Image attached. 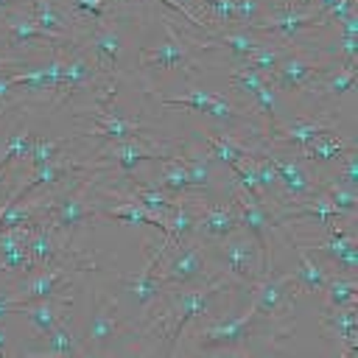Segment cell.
I'll return each instance as SVG.
<instances>
[{
	"mask_svg": "<svg viewBox=\"0 0 358 358\" xmlns=\"http://www.w3.org/2000/svg\"><path fill=\"white\" fill-rule=\"evenodd\" d=\"M235 229H241V218H238L235 204H229V207H215V204H210L201 215H196V235L221 241V238L232 235Z\"/></svg>",
	"mask_w": 358,
	"mask_h": 358,
	"instance_id": "24",
	"label": "cell"
},
{
	"mask_svg": "<svg viewBox=\"0 0 358 358\" xmlns=\"http://www.w3.org/2000/svg\"><path fill=\"white\" fill-rule=\"evenodd\" d=\"M229 171H232V179L238 182V187L241 190H246L249 196H255V199H260L263 201V187H260V182H257V173H255V165H252V157H243V159H238V162H232L229 165Z\"/></svg>",
	"mask_w": 358,
	"mask_h": 358,
	"instance_id": "40",
	"label": "cell"
},
{
	"mask_svg": "<svg viewBox=\"0 0 358 358\" xmlns=\"http://www.w3.org/2000/svg\"><path fill=\"white\" fill-rule=\"evenodd\" d=\"M324 70L327 64L322 62H310L305 56H282L280 64L271 70L268 84L274 87V92H296V90L310 87Z\"/></svg>",
	"mask_w": 358,
	"mask_h": 358,
	"instance_id": "12",
	"label": "cell"
},
{
	"mask_svg": "<svg viewBox=\"0 0 358 358\" xmlns=\"http://www.w3.org/2000/svg\"><path fill=\"white\" fill-rule=\"evenodd\" d=\"M294 299H296V285L291 280V271L280 274V277L263 274L255 282V302L249 308L260 316H277L280 319V316H288Z\"/></svg>",
	"mask_w": 358,
	"mask_h": 358,
	"instance_id": "9",
	"label": "cell"
},
{
	"mask_svg": "<svg viewBox=\"0 0 358 358\" xmlns=\"http://www.w3.org/2000/svg\"><path fill=\"white\" fill-rule=\"evenodd\" d=\"M28 62L25 59H3L0 56V76H11L14 70H25Z\"/></svg>",
	"mask_w": 358,
	"mask_h": 358,
	"instance_id": "51",
	"label": "cell"
},
{
	"mask_svg": "<svg viewBox=\"0 0 358 358\" xmlns=\"http://www.w3.org/2000/svg\"><path fill=\"white\" fill-rule=\"evenodd\" d=\"M14 3H20V0H0V8H11Z\"/></svg>",
	"mask_w": 358,
	"mask_h": 358,
	"instance_id": "56",
	"label": "cell"
},
{
	"mask_svg": "<svg viewBox=\"0 0 358 358\" xmlns=\"http://www.w3.org/2000/svg\"><path fill=\"white\" fill-rule=\"evenodd\" d=\"M232 204L238 210V218H241V229H246L257 246H260V260H263V271L268 274L271 271V249H268V229H271V215L266 213L263 201L249 196L246 190H238L232 196Z\"/></svg>",
	"mask_w": 358,
	"mask_h": 358,
	"instance_id": "8",
	"label": "cell"
},
{
	"mask_svg": "<svg viewBox=\"0 0 358 358\" xmlns=\"http://www.w3.org/2000/svg\"><path fill=\"white\" fill-rule=\"evenodd\" d=\"M165 25H168V42L165 45H157V48H143L140 50V64L145 70H168V67L196 70V64L190 59V48L176 36L173 22H165Z\"/></svg>",
	"mask_w": 358,
	"mask_h": 358,
	"instance_id": "15",
	"label": "cell"
},
{
	"mask_svg": "<svg viewBox=\"0 0 358 358\" xmlns=\"http://www.w3.org/2000/svg\"><path fill=\"white\" fill-rule=\"evenodd\" d=\"M25 249H28V257H31V263L39 268H48V266H53L56 260H59V255H62V249H59V243H56V232L42 221L39 227H34V229H28V238H25Z\"/></svg>",
	"mask_w": 358,
	"mask_h": 358,
	"instance_id": "26",
	"label": "cell"
},
{
	"mask_svg": "<svg viewBox=\"0 0 358 358\" xmlns=\"http://www.w3.org/2000/svg\"><path fill=\"white\" fill-rule=\"evenodd\" d=\"M73 308V296H59V299H34V302H22L20 305V313L28 319V324L45 336L48 330H53L59 322L67 319Z\"/></svg>",
	"mask_w": 358,
	"mask_h": 358,
	"instance_id": "16",
	"label": "cell"
},
{
	"mask_svg": "<svg viewBox=\"0 0 358 358\" xmlns=\"http://www.w3.org/2000/svg\"><path fill=\"white\" fill-rule=\"evenodd\" d=\"M126 199H131V201H137L140 207H145L148 213H157V215H165V218L176 210V199H171L168 193H162V190L154 187V185H134Z\"/></svg>",
	"mask_w": 358,
	"mask_h": 358,
	"instance_id": "35",
	"label": "cell"
},
{
	"mask_svg": "<svg viewBox=\"0 0 358 358\" xmlns=\"http://www.w3.org/2000/svg\"><path fill=\"white\" fill-rule=\"evenodd\" d=\"M109 157L117 162V168L123 171V173H131L134 168H137V162H143V159H168L171 154H165V151H151V148H145V145H140V143H131V140H117V145L109 151Z\"/></svg>",
	"mask_w": 358,
	"mask_h": 358,
	"instance_id": "33",
	"label": "cell"
},
{
	"mask_svg": "<svg viewBox=\"0 0 358 358\" xmlns=\"http://www.w3.org/2000/svg\"><path fill=\"white\" fill-rule=\"evenodd\" d=\"M322 294H324V308H347V305H355V296H358L355 277L352 274L330 277Z\"/></svg>",
	"mask_w": 358,
	"mask_h": 358,
	"instance_id": "37",
	"label": "cell"
},
{
	"mask_svg": "<svg viewBox=\"0 0 358 358\" xmlns=\"http://www.w3.org/2000/svg\"><path fill=\"white\" fill-rule=\"evenodd\" d=\"M126 330L123 319H120V305L115 296H103L98 294L95 296V310H92V319L87 322V333H84V341H87V352H106L109 344Z\"/></svg>",
	"mask_w": 358,
	"mask_h": 358,
	"instance_id": "6",
	"label": "cell"
},
{
	"mask_svg": "<svg viewBox=\"0 0 358 358\" xmlns=\"http://www.w3.org/2000/svg\"><path fill=\"white\" fill-rule=\"evenodd\" d=\"M352 151H355V143H352V140H341V137H336L333 131H324V134H319L310 145H305V148L296 151V154H299V159L327 162V159H341V157H347V154H352Z\"/></svg>",
	"mask_w": 358,
	"mask_h": 358,
	"instance_id": "28",
	"label": "cell"
},
{
	"mask_svg": "<svg viewBox=\"0 0 358 358\" xmlns=\"http://www.w3.org/2000/svg\"><path fill=\"white\" fill-rule=\"evenodd\" d=\"M28 277V274H25ZM14 302H34V299H59V296H73V277L62 266H48L45 271L22 280L14 294H8Z\"/></svg>",
	"mask_w": 358,
	"mask_h": 358,
	"instance_id": "10",
	"label": "cell"
},
{
	"mask_svg": "<svg viewBox=\"0 0 358 358\" xmlns=\"http://www.w3.org/2000/svg\"><path fill=\"white\" fill-rule=\"evenodd\" d=\"M341 53H344L347 64H355V36H344L341 39Z\"/></svg>",
	"mask_w": 358,
	"mask_h": 358,
	"instance_id": "53",
	"label": "cell"
},
{
	"mask_svg": "<svg viewBox=\"0 0 358 358\" xmlns=\"http://www.w3.org/2000/svg\"><path fill=\"white\" fill-rule=\"evenodd\" d=\"M59 148H62V143H59V140L34 137V143H31V151H28V159L34 162V168H36V165H45L48 159H53V157L59 154Z\"/></svg>",
	"mask_w": 358,
	"mask_h": 358,
	"instance_id": "47",
	"label": "cell"
},
{
	"mask_svg": "<svg viewBox=\"0 0 358 358\" xmlns=\"http://www.w3.org/2000/svg\"><path fill=\"white\" fill-rule=\"evenodd\" d=\"M126 3H134V0H126ZM137 3H140V0H137ZM159 3H165V6L171 8V11H176V14H179L182 20H187L190 25H199V28H207V31L213 28L210 22H204V20H199V17L193 14V8H187L185 3H176V0H159Z\"/></svg>",
	"mask_w": 358,
	"mask_h": 358,
	"instance_id": "50",
	"label": "cell"
},
{
	"mask_svg": "<svg viewBox=\"0 0 358 358\" xmlns=\"http://www.w3.org/2000/svg\"><path fill=\"white\" fill-rule=\"evenodd\" d=\"M296 255H299V266H296V271H291L294 285L299 291H308V294H322L327 280H330V271H324V266H319L305 249H296Z\"/></svg>",
	"mask_w": 358,
	"mask_h": 358,
	"instance_id": "29",
	"label": "cell"
},
{
	"mask_svg": "<svg viewBox=\"0 0 358 358\" xmlns=\"http://www.w3.org/2000/svg\"><path fill=\"white\" fill-rule=\"evenodd\" d=\"M207 148H210V157L213 159H221L224 165H232L243 157H252L255 151L249 145H243L241 140H235L232 134H213V131H201Z\"/></svg>",
	"mask_w": 358,
	"mask_h": 358,
	"instance_id": "32",
	"label": "cell"
},
{
	"mask_svg": "<svg viewBox=\"0 0 358 358\" xmlns=\"http://www.w3.org/2000/svg\"><path fill=\"white\" fill-rule=\"evenodd\" d=\"M0 28L8 34V42L17 48H22V45H53V48L70 45V36H59V34L42 28L28 11H8L0 20Z\"/></svg>",
	"mask_w": 358,
	"mask_h": 358,
	"instance_id": "13",
	"label": "cell"
},
{
	"mask_svg": "<svg viewBox=\"0 0 358 358\" xmlns=\"http://www.w3.org/2000/svg\"><path fill=\"white\" fill-rule=\"evenodd\" d=\"M185 159V168H187V176H190V190L196 193H210L213 187V157L210 154H199V151H187Z\"/></svg>",
	"mask_w": 358,
	"mask_h": 358,
	"instance_id": "36",
	"label": "cell"
},
{
	"mask_svg": "<svg viewBox=\"0 0 358 358\" xmlns=\"http://www.w3.org/2000/svg\"><path fill=\"white\" fill-rule=\"evenodd\" d=\"M213 257L227 268L229 280L246 288H255V282L266 274L260 260V246L249 232H232L221 238V243H213Z\"/></svg>",
	"mask_w": 358,
	"mask_h": 358,
	"instance_id": "3",
	"label": "cell"
},
{
	"mask_svg": "<svg viewBox=\"0 0 358 358\" xmlns=\"http://www.w3.org/2000/svg\"><path fill=\"white\" fill-rule=\"evenodd\" d=\"M294 333V324L288 316H260L252 308L229 322H215L196 330V350L213 352V350H246L252 341L260 338H288Z\"/></svg>",
	"mask_w": 358,
	"mask_h": 358,
	"instance_id": "1",
	"label": "cell"
},
{
	"mask_svg": "<svg viewBox=\"0 0 358 358\" xmlns=\"http://www.w3.org/2000/svg\"><path fill=\"white\" fill-rule=\"evenodd\" d=\"M199 6L201 8H210L224 22H238L241 20V11H238V3L235 0H201Z\"/></svg>",
	"mask_w": 358,
	"mask_h": 358,
	"instance_id": "48",
	"label": "cell"
},
{
	"mask_svg": "<svg viewBox=\"0 0 358 358\" xmlns=\"http://www.w3.org/2000/svg\"><path fill=\"white\" fill-rule=\"evenodd\" d=\"M268 78L263 76V73H257L255 67H238V70H232L229 73V84H232V90L235 92H241V95H252L260 84H266Z\"/></svg>",
	"mask_w": 358,
	"mask_h": 358,
	"instance_id": "45",
	"label": "cell"
},
{
	"mask_svg": "<svg viewBox=\"0 0 358 358\" xmlns=\"http://www.w3.org/2000/svg\"><path fill=\"white\" fill-rule=\"evenodd\" d=\"M322 327L347 344V355H358V305L347 308H324L322 310Z\"/></svg>",
	"mask_w": 358,
	"mask_h": 358,
	"instance_id": "22",
	"label": "cell"
},
{
	"mask_svg": "<svg viewBox=\"0 0 358 358\" xmlns=\"http://www.w3.org/2000/svg\"><path fill=\"white\" fill-rule=\"evenodd\" d=\"M95 76V64H90L84 56H73L67 62H62V73H59V84H56V95H67L70 90L87 84Z\"/></svg>",
	"mask_w": 358,
	"mask_h": 358,
	"instance_id": "34",
	"label": "cell"
},
{
	"mask_svg": "<svg viewBox=\"0 0 358 358\" xmlns=\"http://www.w3.org/2000/svg\"><path fill=\"white\" fill-rule=\"evenodd\" d=\"M90 48L95 56V70L112 73L123 53V36L112 28H95V31H90Z\"/></svg>",
	"mask_w": 358,
	"mask_h": 358,
	"instance_id": "25",
	"label": "cell"
},
{
	"mask_svg": "<svg viewBox=\"0 0 358 358\" xmlns=\"http://www.w3.org/2000/svg\"><path fill=\"white\" fill-rule=\"evenodd\" d=\"M31 143H34V134H31L25 126H20V129L8 137L6 148L0 151V165H8L11 159H25L28 151H31Z\"/></svg>",
	"mask_w": 358,
	"mask_h": 358,
	"instance_id": "42",
	"label": "cell"
},
{
	"mask_svg": "<svg viewBox=\"0 0 358 358\" xmlns=\"http://www.w3.org/2000/svg\"><path fill=\"white\" fill-rule=\"evenodd\" d=\"M25 238H28V227L0 229V268H6L8 274H22L25 277V274L36 271V266L28 257Z\"/></svg>",
	"mask_w": 358,
	"mask_h": 358,
	"instance_id": "17",
	"label": "cell"
},
{
	"mask_svg": "<svg viewBox=\"0 0 358 358\" xmlns=\"http://www.w3.org/2000/svg\"><path fill=\"white\" fill-rule=\"evenodd\" d=\"M165 285H196V282H210L213 277L204 271V257L196 243L185 241L176 246V255L165 263L159 271Z\"/></svg>",
	"mask_w": 358,
	"mask_h": 358,
	"instance_id": "14",
	"label": "cell"
},
{
	"mask_svg": "<svg viewBox=\"0 0 358 358\" xmlns=\"http://www.w3.org/2000/svg\"><path fill=\"white\" fill-rule=\"evenodd\" d=\"M324 131H333L327 120H294V123H280L266 134L271 143L282 145V148H294V151H302L305 145H310L319 134Z\"/></svg>",
	"mask_w": 358,
	"mask_h": 358,
	"instance_id": "18",
	"label": "cell"
},
{
	"mask_svg": "<svg viewBox=\"0 0 358 358\" xmlns=\"http://www.w3.org/2000/svg\"><path fill=\"white\" fill-rule=\"evenodd\" d=\"M252 101H255V106L263 112V120H266V134L277 126V101H274V87L266 81V84H260L255 92H252Z\"/></svg>",
	"mask_w": 358,
	"mask_h": 358,
	"instance_id": "43",
	"label": "cell"
},
{
	"mask_svg": "<svg viewBox=\"0 0 358 358\" xmlns=\"http://www.w3.org/2000/svg\"><path fill=\"white\" fill-rule=\"evenodd\" d=\"M165 241H159L157 246L145 243V266L137 271V274H123V285H126V294L137 302V308H148L154 302H159V296L168 291L162 274H159V266H162V257H165Z\"/></svg>",
	"mask_w": 358,
	"mask_h": 358,
	"instance_id": "5",
	"label": "cell"
},
{
	"mask_svg": "<svg viewBox=\"0 0 358 358\" xmlns=\"http://www.w3.org/2000/svg\"><path fill=\"white\" fill-rule=\"evenodd\" d=\"M235 288V282L227 277V280H210V282H201L199 288H190V291H168V302H165V313L159 316L157 327L165 333V341H168V352H173V344L179 341L185 324L201 313L210 310L213 299L224 291Z\"/></svg>",
	"mask_w": 358,
	"mask_h": 358,
	"instance_id": "2",
	"label": "cell"
},
{
	"mask_svg": "<svg viewBox=\"0 0 358 358\" xmlns=\"http://www.w3.org/2000/svg\"><path fill=\"white\" fill-rule=\"evenodd\" d=\"M213 45H224L235 59H241V62H246L252 53H255V48L260 45L255 36H249V34H235V31H229V34H213Z\"/></svg>",
	"mask_w": 358,
	"mask_h": 358,
	"instance_id": "39",
	"label": "cell"
},
{
	"mask_svg": "<svg viewBox=\"0 0 358 358\" xmlns=\"http://www.w3.org/2000/svg\"><path fill=\"white\" fill-rule=\"evenodd\" d=\"M8 182V165H0V187Z\"/></svg>",
	"mask_w": 358,
	"mask_h": 358,
	"instance_id": "55",
	"label": "cell"
},
{
	"mask_svg": "<svg viewBox=\"0 0 358 358\" xmlns=\"http://www.w3.org/2000/svg\"><path fill=\"white\" fill-rule=\"evenodd\" d=\"M165 162V168H162V173L154 179V187H159L162 193H168L171 199H176V196H187V193H193L190 190V176H187V168H185V159H179V157H168V159H162Z\"/></svg>",
	"mask_w": 358,
	"mask_h": 358,
	"instance_id": "30",
	"label": "cell"
},
{
	"mask_svg": "<svg viewBox=\"0 0 358 358\" xmlns=\"http://www.w3.org/2000/svg\"><path fill=\"white\" fill-rule=\"evenodd\" d=\"M352 84H355V64H344V67L322 87V92H324L327 98H341V95H347V92L352 90Z\"/></svg>",
	"mask_w": 358,
	"mask_h": 358,
	"instance_id": "46",
	"label": "cell"
},
{
	"mask_svg": "<svg viewBox=\"0 0 358 358\" xmlns=\"http://www.w3.org/2000/svg\"><path fill=\"white\" fill-rule=\"evenodd\" d=\"M196 235V213L193 204L187 201H176V210L168 215V229L162 235L165 246H179L185 241H190Z\"/></svg>",
	"mask_w": 358,
	"mask_h": 358,
	"instance_id": "31",
	"label": "cell"
},
{
	"mask_svg": "<svg viewBox=\"0 0 358 358\" xmlns=\"http://www.w3.org/2000/svg\"><path fill=\"white\" fill-rule=\"evenodd\" d=\"M162 106H171V109H193L199 115H210L227 126H235V123H243V115L235 103H229L227 98L221 95H213V92H204V90H190L187 95H179V98H159Z\"/></svg>",
	"mask_w": 358,
	"mask_h": 358,
	"instance_id": "11",
	"label": "cell"
},
{
	"mask_svg": "<svg viewBox=\"0 0 358 358\" xmlns=\"http://www.w3.org/2000/svg\"><path fill=\"white\" fill-rule=\"evenodd\" d=\"M90 185L87 182H78L76 187H70L67 193H62L59 199H53V207H48L45 213V224L62 235V243H67V238H73V232L84 224H90L95 218V207L87 196Z\"/></svg>",
	"mask_w": 358,
	"mask_h": 358,
	"instance_id": "4",
	"label": "cell"
},
{
	"mask_svg": "<svg viewBox=\"0 0 358 358\" xmlns=\"http://www.w3.org/2000/svg\"><path fill=\"white\" fill-rule=\"evenodd\" d=\"M294 246L296 249H305L308 255L327 257L344 274H355V263L358 260H355V235L352 232H347L344 238H327V241H319V243H294Z\"/></svg>",
	"mask_w": 358,
	"mask_h": 358,
	"instance_id": "21",
	"label": "cell"
},
{
	"mask_svg": "<svg viewBox=\"0 0 358 358\" xmlns=\"http://www.w3.org/2000/svg\"><path fill=\"white\" fill-rule=\"evenodd\" d=\"M6 352H8V336H6V324L0 319V355H6Z\"/></svg>",
	"mask_w": 358,
	"mask_h": 358,
	"instance_id": "54",
	"label": "cell"
},
{
	"mask_svg": "<svg viewBox=\"0 0 358 358\" xmlns=\"http://www.w3.org/2000/svg\"><path fill=\"white\" fill-rule=\"evenodd\" d=\"M73 11L101 22L106 17V11H109V3L106 0H73Z\"/></svg>",
	"mask_w": 358,
	"mask_h": 358,
	"instance_id": "49",
	"label": "cell"
},
{
	"mask_svg": "<svg viewBox=\"0 0 358 358\" xmlns=\"http://www.w3.org/2000/svg\"><path fill=\"white\" fill-rule=\"evenodd\" d=\"M282 56H285V53H282L280 48H271V45H263V42H260V45L255 48V53L246 59V64H249V67H255L257 73H263V76L268 78V76H271V70L280 64V59H282Z\"/></svg>",
	"mask_w": 358,
	"mask_h": 358,
	"instance_id": "44",
	"label": "cell"
},
{
	"mask_svg": "<svg viewBox=\"0 0 358 358\" xmlns=\"http://www.w3.org/2000/svg\"><path fill=\"white\" fill-rule=\"evenodd\" d=\"M322 193L330 199V204H333L341 215H352V213H355V204H358V199H355V187L344 185L341 179H338V182L324 185V187H322Z\"/></svg>",
	"mask_w": 358,
	"mask_h": 358,
	"instance_id": "41",
	"label": "cell"
},
{
	"mask_svg": "<svg viewBox=\"0 0 358 358\" xmlns=\"http://www.w3.org/2000/svg\"><path fill=\"white\" fill-rule=\"evenodd\" d=\"M112 95H115V92L106 90V98L98 103V120L92 123V131L101 134L103 140H115V143H117V140H131V137L148 134V126L134 123V120H126L120 112H115V109L106 106V101H109Z\"/></svg>",
	"mask_w": 358,
	"mask_h": 358,
	"instance_id": "20",
	"label": "cell"
},
{
	"mask_svg": "<svg viewBox=\"0 0 358 358\" xmlns=\"http://www.w3.org/2000/svg\"><path fill=\"white\" fill-rule=\"evenodd\" d=\"M338 25H341V36H355V34H358V17H355V11L347 14Z\"/></svg>",
	"mask_w": 358,
	"mask_h": 358,
	"instance_id": "52",
	"label": "cell"
},
{
	"mask_svg": "<svg viewBox=\"0 0 358 358\" xmlns=\"http://www.w3.org/2000/svg\"><path fill=\"white\" fill-rule=\"evenodd\" d=\"M319 25H327L319 8L310 11V8H299V6H296V8L280 6V8H277L271 17H266V20L255 17V20L249 22V31L291 39V36H296V34H302V31H310V28H319Z\"/></svg>",
	"mask_w": 358,
	"mask_h": 358,
	"instance_id": "7",
	"label": "cell"
},
{
	"mask_svg": "<svg viewBox=\"0 0 358 358\" xmlns=\"http://www.w3.org/2000/svg\"><path fill=\"white\" fill-rule=\"evenodd\" d=\"M98 213L103 218H115V221H126V224H143V227H154L165 235L168 229V218L165 215H157V213H148L145 207H140L137 201L126 199L123 204H115V207H98Z\"/></svg>",
	"mask_w": 358,
	"mask_h": 358,
	"instance_id": "27",
	"label": "cell"
},
{
	"mask_svg": "<svg viewBox=\"0 0 358 358\" xmlns=\"http://www.w3.org/2000/svg\"><path fill=\"white\" fill-rule=\"evenodd\" d=\"M45 341H48V350L42 355H84L87 352L84 344H81V338H76L73 330L64 322H59L53 330H48L45 333Z\"/></svg>",
	"mask_w": 358,
	"mask_h": 358,
	"instance_id": "38",
	"label": "cell"
},
{
	"mask_svg": "<svg viewBox=\"0 0 358 358\" xmlns=\"http://www.w3.org/2000/svg\"><path fill=\"white\" fill-rule=\"evenodd\" d=\"M76 171H81V165L70 162V157L56 154V157H53V159H48L45 165H36V168H34V173H31V179H28L17 193H8V199H25V196H31L34 190L53 187L56 182H62L67 173H76Z\"/></svg>",
	"mask_w": 358,
	"mask_h": 358,
	"instance_id": "23",
	"label": "cell"
},
{
	"mask_svg": "<svg viewBox=\"0 0 358 358\" xmlns=\"http://www.w3.org/2000/svg\"><path fill=\"white\" fill-rule=\"evenodd\" d=\"M266 157H268V162H271V168L277 173V182H282L285 193L294 201L296 199H308V196L316 193L310 176L305 173V168H302V162L296 157H282V154H271V151H266Z\"/></svg>",
	"mask_w": 358,
	"mask_h": 358,
	"instance_id": "19",
	"label": "cell"
},
{
	"mask_svg": "<svg viewBox=\"0 0 358 358\" xmlns=\"http://www.w3.org/2000/svg\"><path fill=\"white\" fill-rule=\"evenodd\" d=\"M296 6H299V8H310V6H313V0H299Z\"/></svg>",
	"mask_w": 358,
	"mask_h": 358,
	"instance_id": "57",
	"label": "cell"
}]
</instances>
